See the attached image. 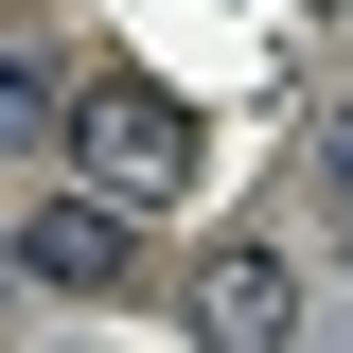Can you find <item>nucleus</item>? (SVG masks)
Here are the masks:
<instances>
[{"label":"nucleus","mask_w":353,"mask_h":353,"mask_svg":"<svg viewBox=\"0 0 353 353\" xmlns=\"http://www.w3.org/2000/svg\"><path fill=\"white\" fill-rule=\"evenodd\" d=\"M71 176L106 212H176V194H194V106H176L159 71H124V53H88L71 71Z\"/></svg>","instance_id":"nucleus-1"},{"label":"nucleus","mask_w":353,"mask_h":353,"mask_svg":"<svg viewBox=\"0 0 353 353\" xmlns=\"http://www.w3.org/2000/svg\"><path fill=\"white\" fill-rule=\"evenodd\" d=\"M194 353H301V265L283 248H212L194 265Z\"/></svg>","instance_id":"nucleus-2"},{"label":"nucleus","mask_w":353,"mask_h":353,"mask_svg":"<svg viewBox=\"0 0 353 353\" xmlns=\"http://www.w3.org/2000/svg\"><path fill=\"white\" fill-rule=\"evenodd\" d=\"M18 265H36V283H71V301H106V283H124V212L71 176L53 212H18Z\"/></svg>","instance_id":"nucleus-3"},{"label":"nucleus","mask_w":353,"mask_h":353,"mask_svg":"<svg viewBox=\"0 0 353 353\" xmlns=\"http://www.w3.org/2000/svg\"><path fill=\"white\" fill-rule=\"evenodd\" d=\"M0 141H18V159H36V141H71V88H53L36 53H0Z\"/></svg>","instance_id":"nucleus-4"},{"label":"nucleus","mask_w":353,"mask_h":353,"mask_svg":"<svg viewBox=\"0 0 353 353\" xmlns=\"http://www.w3.org/2000/svg\"><path fill=\"white\" fill-rule=\"evenodd\" d=\"M318 176H336V212H353V106H336V124H318Z\"/></svg>","instance_id":"nucleus-5"}]
</instances>
